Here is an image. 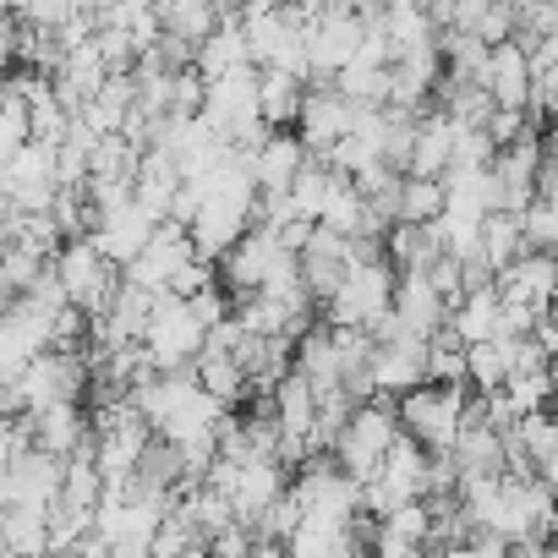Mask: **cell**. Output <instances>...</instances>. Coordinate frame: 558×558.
Masks as SVG:
<instances>
[{
    "mask_svg": "<svg viewBox=\"0 0 558 558\" xmlns=\"http://www.w3.org/2000/svg\"><path fill=\"white\" fill-rule=\"evenodd\" d=\"M137 411L148 416V427L159 433V438H170V444H186V438H197V433H214L219 422H225V400H214L203 384H197V373H159L154 384H143L137 395Z\"/></svg>",
    "mask_w": 558,
    "mask_h": 558,
    "instance_id": "6da1fadb",
    "label": "cell"
},
{
    "mask_svg": "<svg viewBox=\"0 0 558 558\" xmlns=\"http://www.w3.org/2000/svg\"><path fill=\"white\" fill-rule=\"evenodd\" d=\"M83 389H94L88 351H45L17 384H7V416H34V411H50L66 400L83 405Z\"/></svg>",
    "mask_w": 558,
    "mask_h": 558,
    "instance_id": "7a4b0ae2",
    "label": "cell"
},
{
    "mask_svg": "<svg viewBox=\"0 0 558 558\" xmlns=\"http://www.w3.org/2000/svg\"><path fill=\"white\" fill-rule=\"evenodd\" d=\"M405 438V422H400V400H389V395H378V400H367V405H356V416H351V427L340 433V444H335V460L367 487L378 471H384V460L395 454V444Z\"/></svg>",
    "mask_w": 558,
    "mask_h": 558,
    "instance_id": "3957f363",
    "label": "cell"
},
{
    "mask_svg": "<svg viewBox=\"0 0 558 558\" xmlns=\"http://www.w3.org/2000/svg\"><path fill=\"white\" fill-rule=\"evenodd\" d=\"M56 279H61V291H66V302L72 307H83L88 318H99V313H110V302H116V291H121V268L99 252V241L94 235H77V241H66L61 252H56Z\"/></svg>",
    "mask_w": 558,
    "mask_h": 558,
    "instance_id": "277c9868",
    "label": "cell"
},
{
    "mask_svg": "<svg viewBox=\"0 0 558 558\" xmlns=\"http://www.w3.org/2000/svg\"><path fill=\"white\" fill-rule=\"evenodd\" d=\"M143 345H148V356H154L159 373H192L197 356L208 351V324L192 313V302H181V296L165 291L159 296V313H154V324L143 335Z\"/></svg>",
    "mask_w": 558,
    "mask_h": 558,
    "instance_id": "5b68a950",
    "label": "cell"
},
{
    "mask_svg": "<svg viewBox=\"0 0 558 558\" xmlns=\"http://www.w3.org/2000/svg\"><path fill=\"white\" fill-rule=\"evenodd\" d=\"M465 405H471V389H449V384H422L411 395H400V422L405 433L422 444V449H454L460 444V427H465Z\"/></svg>",
    "mask_w": 558,
    "mask_h": 558,
    "instance_id": "8992f818",
    "label": "cell"
},
{
    "mask_svg": "<svg viewBox=\"0 0 558 558\" xmlns=\"http://www.w3.org/2000/svg\"><path fill=\"white\" fill-rule=\"evenodd\" d=\"M395 291H400L395 263H351L345 286L329 302V324L335 329H373L378 318L395 313Z\"/></svg>",
    "mask_w": 558,
    "mask_h": 558,
    "instance_id": "52a82bcc",
    "label": "cell"
},
{
    "mask_svg": "<svg viewBox=\"0 0 558 558\" xmlns=\"http://www.w3.org/2000/svg\"><path fill=\"white\" fill-rule=\"evenodd\" d=\"M0 192H7V208L50 214L56 197H61V148L28 143L17 159H7V170H0Z\"/></svg>",
    "mask_w": 558,
    "mask_h": 558,
    "instance_id": "ba28073f",
    "label": "cell"
},
{
    "mask_svg": "<svg viewBox=\"0 0 558 558\" xmlns=\"http://www.w3.org/2000/svg\"><path fill=\"white\" fill-rule=\"evenodd\" d=\"M66 493V460L61 454H23L17 465H7V476H0V498H7V509H56Z\"/></svg>",
    "mask_w": 558,
    "mask_h": 558,
    "instance_id": "9c48e42d",
    "label": "cell"
},
{
    "mask_svg": "<svg viewBox=\"0 0 558 558\" xmlns=\"http://www.w3.org/2000/svg\"><path fill=\"white\" fill-rule=\"evenodd\" d=\"M186 263H197V241H192V230H186V225H175V219H170V225H159V230H154V241L143 246V257H137V263H126L121 274L132 279V286H143V291L165 296Z\"/></svg>",
    "mask_w": 558,
    "mask_h": 558,
    "instance_id": "30bf717a",
    "label": "cell"
},
{
    "mask_svg": "<svg viewBox=\"0 0 558 558\" xmlns=\"http://www.w3.org/2000/svg\"><path fill=\"white\" fill-rule=\"evenodd\" d=\"M291 257V246L279 241V230H268V225H252L241 241H235V252L225 257V286L235 291V296H252V291H263L268 279H274V268Z\"/></svg>",
    "mask_w": 558,
    "mask_h": 558,
    "instance_id": "8fae6325",
    "label": "cell"
},
{
    "mask_svg": "<svg viewBox=\"0 0 558 558\" xmlns=\"http://www.w3.org/2000/svg\"><path fill=\"white\" fill-rule=\"evenodd\" d=\"M356 110H362V105H351L340 88H307V110H302V121H296L307 154H313V159H329V154L351 137Z\"/></svg>",
    "mask_w": 558,
    "mask_h": 558,
    "instance_id": "7c38bea8",
    "label": "cell"
},
{
    "mask_svg": "<svg viewBox=\"0 0 558 558\" xmlns=\"http://www.w3.org/2000/svg\"><path fill=\"white\" fill-rule=\"evenodd\" d=\"M504 302H520L531 313H553L558 307V257L553 252H525L520 263H509L498 274Z\"/></svg>",
    "mask_w": 558,
    "mask_h": 558,
    "instance_id": "4fadbf2b",
    "label": "cell"
},
{
    "mask_svg": "<svg viewBox=\"0 0 558 558\" xmlns=\"http://www.w3.org/2000/svg\"><path fill=\"white\" fill-rule=\"evenodd\" d=\"M154 219L137 208V197L132 203H121V208H105L99 214V225H94V241H99V252L116 263V268H126V263H137L143 257V246L154 241Z\"/></svg>",
    "mask_w": 558,
    "mask_h": 558,
    "instance_id": "5bb4252c",
    "label": "cell"
},
{
    "mask_svg": "<svg viewBox=\"0 0 558 558\" xmlns=\"http://www.w3.org/2000/svg\"><path fill=\"white\" fill-rule=\"evenodd\" d=\"M279 493H291V476H286V465H279V460H246V465L235 471V482H230L235 520H246V525L257 531L263 509H268Z\"/></svg>",
    "mask_w": 558,
    "mask_h": 558,
    "instance_id": "9a60e30c",
    "label": "cell"
},
{
    "mask_svg": "<svg viewBox=\"0 0 558 558\" xmlns=\"http://www.w3.org/2000/svg\"><path fill=\"white\" fill-rule=\"evenodd\" d=\"M531 50L520 45V39H509V45H493V66H487V94H493V105H504V110H525L531 116Z\"/></svg>",
    "mask_w": 558,
    "mask_h": 558,
    "instance_id": "2e32d148",
    "label": "cell"
},
{
    "mask_svg": "<svg viewBox=\"0 0 558 558\" xmlns=\"http://www.w3.org/2000/svg\"><path fill=\"white\" fill-rule=\"evenodd\" d=\"M454 143H460V121L449 110H427L422 116V132H416V154H411V170L405 175H427V181H444L454 170Z\"/></svg>",
    "mask_w": 558,
    "mask_h": 558,
    "instance_id": "e0dca14e",
    "label": "cell"
},
{
    "mask_svg": "<svg viewBox=\"0 0 558 558\" xmlns=\"http://www.w3.org/2000/svg\"><path fill=\"white\" fill-rule=\"evenodd\" d=\"M449 302L438 296V286H433V279L427 274H400V291H395V318L411 329V335H438L444 324H449Z\"/></svg>",
    "mask_w": 558,
    "mask_h": 558,
    "instance_id": "ac0fdd59",
    "label": "cell"
},
{
    "mask_svg": "<svg viewBox=\"0 0 558 558\" xmlns=\"http://www.w3.org/2000/svg\"><path fill=\"white\" fill-rule=\"evenodd\" d=\"M34 433H39V449H45V454H61V460L83 454V449L99 438V433H94V416H83L77 400L50 405V411H34Z\"/></svg>",
    "mask_w": 558,
    "mask_h": 558,
    "instance_id": "d6986e66",
    "label": "cell"
},
{
    "mask_svg": "<svg viewBox=\"0 0 558 558\" xmlns=\"http://www.w3.org/2000/svg\"><path fill=\"white\" fill-rule=\"evenodd\" d=\"M313 165L302 132H268V143L257 148V186L263 192H291L296 175Z\"/></svg>",
    "mask_w": 558,
    "mask_h": 558,
    "instance_id": "ffe728a7",
    "label": "cell"
},
{
    "mask_svg": "<svg viewBox=\"0 0 558 558\" xmlns=\"http://www.w3.org/2000/svg\"><path fill=\"white\" fill-rule=\"evenodd\" d=\"M449 329H454V340H465V345L504 340V291H498V286L465 291V302L449 313Z\"/></svg>",
    "mask_w": 558,
    "mask_h": 558,
    "instance_id": "44dd1931",
    "label": "cell"
},
{
    "mask_svg": "<svg viewBox=\"0 0 558 558\" xmlns=\"http://www.w3.org/2000/svg\"><path fill=\"white\" fill-rule=\"evenodd\" d=\"M296 373L324 395V389H345V362H340V340H335V324L329 329H313L296 340Z\"/></svg>",
    "mask_w": 558,
    "mask_h": 558,
    "instance_id": "7402d4cb",
    "label": "cell"
},
{
    "mask_svg": "<svg viewBox=\"0 0 558 558\" xmlns=\"http://www.w3.org/2000/svg\"><path fill=\"white\" fill-rule=\"evenodd\" d=\"M268 400H274V416H279V427H286V438H313V433H318V389H313L302 373L279 378V389H274ZM313 444H318V438H313Z\"/></svg>",
    "mask_w": 558,
    "mask_h": 558,
    "instance_id": "603a6c76",
    "label": "cell"
},
{
    "mask_svg": "<svg viewBox=\"0 0 558 558\" xmlns=\"http://www.w3.org/2000/svg\"><path fill=\"white\" fill-rule=\"evenodd\" d=\"M307 110V77L296 72H279V66H263V121L274 132H291Z\"/></svg>",
    "mask_w": 558,
    "mask_h": 558,
    "instance_id": "cb8c5ba5",
    "label": "cell"
},
{
    "mask_svg": "<svg viewBox=\"0 0 558 558\" xmlns=\"http://www.w3.org/2000/svg\"><path fill=\"white\" fill-rule=\"evenodd\" d=\"M438 257H449L438 225H395V230H389V263H395L400 274H427Z\"/></svg>",
    "mask_w": 558,
    "mask_h": 558,
    "instance_id": "d4e9b609",
    "label": "cell"
},
{
    "mask_svg": "<svg viewBox=\"0 0 558 558\" xmlns=\"http://www.w3.org/2000/svg\"><path fill=\"white\" fill-rule=\"evenodd\" d=\"M531 252V241H525V214H487V225H482V257H487V268L493 274H504L509 263H520Z\"/></svg>",
    "mask_w": 558,
    "mask_h": 558,
    "instance_id": "484cf974",
    "label": "cell"
},
{
    "mask_svg": "<svg viewBox=\"0 0 558 558\" xmlns=\"http://www.w3.org/2000/svg\"><path fill=\"white\" fill-rule=\"evenodd\" d=\"M197 384L214 395V400H225V405H235L241 395H252V384H246V367H241V356L235 351H219V345H208L203 356H197Z\"/></svg>",
    "mask_w": 558,
    "mask_h": 558,
    "instance_id": "4316f807",
    "label": "cell"
},
{
    "mask_svg": "<svg viewBox=\"0 0 558 558\" xmlns=\"http://www.w3.org/2000/svg\"><path fill=\"white\" fill-rule=\"evenodd\" d=\"M438 50H444V72H449V77L487 83V66H493V45H487V39H476V34H465V28H444Z\"/></svg>",
    "mask_w": 558,
    "mask_h": 558,
    "instance_id": "83f0119b",
    "label": "cell"
},
{
    "mask_svg": "<svg viewBox=\"0 0 558 558\" xmlns=\"http://www.w3.org/2000/svg\"><path fill=\"white\" fill-rule=\"evenodd\" d=\"M340 181H345V175H340L329 159H313V165L296 175V186H291V203H296V214H302V219H313V225H324V214H329V203H335Z\"/></svg>",
    "mask_w": 558,
    "mask_h": 558,
    "instance_id": "f1b7e54d",
    "label": "cell"
},
{
    "mask_svg": "<svg viewBox=\"0 0 558 558\" xmlns=\"http://www.w3.org/2000/svg\"><path fill=\"white\" fill-rule=\"evenodd\" d=\"M335 88L351 99V105H389L395 99V66H373V61H351Z\"/></svg>",
    "mask_w": 558,
    "mask_h": 558,
    "instance_id": "f546056e",
    "label": "cell"
},
{
    "mask_svg": "<svg viewBox=\"0 0 558 558\" xmlns=\"http://www.w3.org/2000/svg\"><path fill=\"white\" fill-rule=\"evenodd\" d=\"M449 208V186L427 175H405L400 186V225H438Z\"/></svg>",
    "mask_w": 558,
    "mask_h": 558,
    "instance_id": "4dcf8cb0",
    "label": "cell"
},
{
    "mask_svg": "<svg viewBox=\"0 0 558 558\" xmlns=\"http://www.w3.org/2000/svg\"><path fill=\"white\" fill-rule=\"evenodd\" d=\"M7 547L23 558H50L56 536H50V514L45 509H7Z\"/></svg>",
    "mask_w": 558,
    "mask_h": 558,
    "instance_id": "1f68e13d",
    "label": "cell"
},
{
    "mask_svg": "<svg viewBox=\"0 0 558 558\" xmlns=\"http://www.w3.org/2000/svg\"><path fill=\"white\" fill-rule=\"evenodd\" d=\"M553 367H536V373H514L498 395H504V405L514 411V416H531V411H547L553 405Z\"/></svg>",
    "mask_w": 558,
    "mask_h": 558,
    "instance_id": "d6a6232c",
    "label": "cell"
},
{
    "mask_svg": "<svg viewBox=\"0 0 558 558\" xmlns=\"http://www.w3.org/2000/svg\"><path fill=\"white\" fill-rule=\"evenodd\" d=\"M28 143H34V105L17 88H7V105H0V159H17Z\"/></svg>",
    "mask_w": 558,
    "mask_h": 558,
    "instance_id": "836d02e7",
    "label": "cell"
},
{
    "mask_svg": "<svg viewBox=\"0 0 558 558\" xmlns=\"http://www.w3.org/2000/svg\"><path fill=\"white\" fill-rule=\"evenodd\" d=\"M45 268H50V257H39L28 246H7V257H0V286H7V302L28 296L39 279H45Z\"/></svg>",
    "mask_w": 558,
    "mask_h": 558,
    "instance_id": "e575fe53",
    "label": "cell"
},
{
    "mask_svg": "<svg viewBox=\"0 0 558 558\" xmlns=\"http://www.w3.org/2000/svg\"><path fill=\"white\" fill-rule=\"evenodd\" d=\"M302 520H307V509H302V498H296V487H291V493H279V498L263 509L257 536H263V542H291V536L302 531Z\"/></svg>",
    "mask_w": 558,
    "mask_h": 558,
    "instance_id": "d590c367",
    "label": "cell"
},
{
    "mask_svg": "<svg viewBox=\"0 0 558 558\" xmlns=\"http://www.w3.org/2000/svg\"><path fill=\"white\" fill-rule=\"evenodd\" d=\"M378 536H395V542H416V547H427V542H433V504H427V498L400 504V509L384 520Z\"/></svg>",
    "mask_w": 558,
    "mask_h": 558,
    "instance_id": "8d00e7d4",
    "label": "cell"
},
{
    "mask_svg": "<svg viewBox=\"0 0 558 558\" xmlns=\"http://www.w3.org/2000/svg\"><path fill=\"white\" fill-rule=\"evenodd\" d=\"M525 241H531V252H553L558 257V208L547 197H536L525 208Z\"/></svg>",
    "mask_w": 558,
    "mask_h": 558,
    "instance_id": "74e56055",
    "label": "cell"
},
{
    "mask_svg": "<svg viewBox=\"0 0 558 558\" xmlns=\"http://www.w3.org/2000/svg\"><path fill=\"white\" fill-rule=\"evenodd\" d=\"M257 542H263V536H257L246 520H230L219 536H208V553H214V558H252Z\"/></svg>",
    "mask_w": 558,
    "mask_h": 558,
    "instance_id": "f35d334b",
    "label": "cell"
},
{
    "mask_svg": "<svg viewBox=\"0 0 558 558\" xmlns=\"http://www.w3.org/2000/svg\"><path fill=\"white\" fill-rule=\"evenodd\" d=\"M525 132H531V116H525V110H504V105H498V110L487 116V137H493L498 148H509V143H520Z\"/></svg>",
    "mask_w": 558,
    "mask_h": 558,
    "instance_id": "ab89813d",
    "label": "cell"
},
{
    "mask_svg": "<svg viewBox=\"0 0 558 558\" xmlns=\"http://www.w3.org/2000/svg\"><path fill=\"white\" fill-rule=\"evenodd\" d=\"M208 286H219V279H214V263H186L181 274H175V286H170V296H181V302H192V296H203Z\"/></svg>",
    "mask_w": 558,
    "mask_h": 558,
    "instance_id": "60d3db41",
    "label": "cell"
},
{
    "mask_svg": "<svg viewBox=\"0 0 558 558\" xmlns=\"http://www.w3.org/2000/svg\"><path fill=\"white\" fill-rule=\"evenodd\" d=\"M192 313H197V318H203L208 329H219V324H225V318H230L235 307H230V296H225L219 286H208L203 296H192Z\"/></svg>",
    "mask_w": 558,
    "mask_h": 558,
    "instance_id": "b9f144b4",
    "label": "cell"
},
{
    "mask_svg": "<svg viewBox=\"0 0 558 558\" xmlns=\"http://www.w3.org/2000/svg\"><path fill=\"white\" fill-rule=\"evenodd\" d=\"M531 345H536L547 362H558V318H553V313H542V318H536V329H531Z\"/></svg>",
    "mask_w": 558,
    "mask_h": 558,
    "instance_id": "7bdbcfd3",
    "label": "cell"
},
{
    "mask_svg": "<svg viewBox=\"0 0 558 558\" xmlns=\"http://www.w3.org/2000/svg\"><path fill=\"white\" fill-rule=\"evenodd\" d=\"M373 558H433V553H427V547H416V542H395V536H378Z\"/></svg>",
    "mask_w": 558,
    "mask_h": 558,
    "instance_id": "ee69618b",
    "label": "cell"
},
{
    "mask_svg": "<svg viewBox=\"0 0 558 558\" xmlns=\"http://www.w3.org/2000/svg\"><path fill=\"white\" fill-rule=\"evenodd\" d=\"M536 476H542V482H547V487L558 493V444H553V454H547V460L536 465Z\"/></svg>",
    "mask_w": 558,
    "mask_h": 558,
    "instance_id": "f6af8a7d",
    "label": "cell"
},
{
    "mask_svg": "<svg viewBox=\"0 0 558 558\" xmlns=\"http://www.w3.org/2000/svg\"><path fill=\"white\" fill-rule=\"evenodd\" d=\"M252 558H286V542H257Z\"/></svg>",
    "mask_w": 558,
    "mask_h": 558,
    "instance_id": "bcb514c9",
    "label": "cell"
},
{
    "mask_svg": "<svg viewBox=\"0 0 558 558\" xmlns=\"http://www.w3.org/2000/svg\"><path fill=\"white\" fill-rule=\"evenodd\" d=\"M230 7L246 17V12H257V7H279V0H230Z\"/></svg>",
    "mask_w": 558,
    "mask_h": 558,
    "instance_id": "7dc6e473",
    "label": "cell"
},
{
    "mask_svg": "<svg viewBox=\"0 0 558 558\" xmlns=\"http://www.w3.org/2000/svg\"><path fill=\"white\" fill-rule=\"evenodd\" d=\"M181 558H214V553H208V547H192V553H181Z\"/></svg>",
    "mask_w": 558,
    "mask_h": 558,
    "instance_id": "c3c4849f",
    "label": "cell"
},
{
    "mask_svg": "<svg viewBox=\"0 0 558 558\" xmlns=\"http://www.w3.org/2000/svg\"><path fill=\"white\" fill-rule=\"evenodd\" d=\"M547 411H553V416H558V378H553V405H547Z\"/></svg>",
    "mask_w": 558,
    "mask_h": 558,
    "instance_id": "681fc988",
    "label": "cell"
},
{
    "mask_svg": "<svg viewBox=\"0 0 558 558\" xmlns=\"http://www.w3.org/2000/svg\"><path fill=\"white\" fill-rule=\"evenodd\" d=\"M50 558H66V553H50Z\"/></svg>",
    "mask_w": 558,
    "mask_h": 558,
    "instance_id": "f907efd6",
    "label": "cell"
},
{
    "mask_svg": "<svg viewBox=\"0 0 558 558\" xmlns=\"http://www.w3.org/2000/svg\"><path fill=\"white\" fill-rule=\"evenodd\" d=\"M553 318H558V307H553Z\"/></svg>",
    "mask_w": 558,
    "mask_h": 558,
    "instance_id": "816d5d0a",
    "label": "cell"
}]
</instances>
